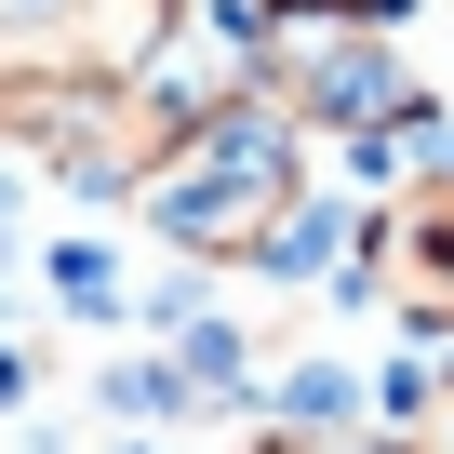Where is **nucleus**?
<instances>
[{
    "mask_svg": "<svg viewBox=\"0 0 454 454\" xmlns=\"http://www.w3.org/2000/svg\"><path fill=\"white\" fill-rule=\"evenodd\" d=\"M321 134L294 121V107H268L254 81H227V94H200L174 134H160V160L134 174V227L160 254H187V268H254L281 227H294V200L321 187Z\"/></svg>",
    "mask_w": 454,
    "mask_h": 454,
    "instance_id": "f257e3e1",
    "label": "nucleus"
},
{
    "mask_svg": "<svg viewBox=\"0 0 454 454\" xmlns=\"http://www.w3.org/2000/svg\"><path fill=\"white\" fill-rule=\"evenodd\" d=\"M348 294L387 308L401 334L454 348V160L387 174V200L361 214V268H348Z\"/></svg>",
    "mask_w": 454,
    "mask_h": 454,
    "instance_id": "f03ea898",
    "label": "nucleus"
},
{
    "mask_svg": "<svg viewBox=\"0 0 454 454\" xmlns=\"http://www.w3.org/2000/svg\"><path fill=\"white\" fill-rule=\"evenodd\" d=\"M187 27V0H0V54L27 67H107V81H147Z\"/></svg>",
    "mask_w": 454,
    "mask_h": 454,
    "instance_id": "7ed1b4c3",
    "label": "nucleus"
},
{
    "mask_svg": "<svg viewBox=\"0 0 454 454\" xmlns=\"http://www.w3.org/2000/svg\"><path fill=\"white\" fill-rule=\"evenodd\" d=\"M268 401H281V427H348V414H361V374H348V361H294Z\"/></svg>",
    "mask_w": 454,
    "mask_h": 454,
    "instance_id": "20e7f679",
    "label": "nucleus"
},
{
    "mask_svg": "<svg viewBox=\"0 0 454 454\" xmlns=\"http://www.w3.org/2000/svg\"><path fill=\"white\" fill-rule=\"evenodd\" d=\"M241 454H414V441H401V427H361V414H348V427H254Z\"/></svg>",
    "mask_w": 454,
    "mask_h": 454,
    "instance_id": "39448f33",
    "label": "nucleus"
},
{
    "mask_svg": "<svg viewBox=\"0 0 454 454\" xmlns=\"http://www.w3.org/2000/svg\"><path fill=\"white\" fill-rule=\"evenodd\" d=\"M54 294H67L81 321H107V308H121V268H107L94 241H54Z\"/></svg>",
    "mask_w": 454,
    "mask_h": 454,
    "instance_id": "423d86ee",
    "label": "nucleus"
},
{
    "mask_svg": "<svg viewBox=\"0 0 454 454\" xmlns=\"http://www.w3.org/2000/svg\"><path fill=\"white\" fill-rule=\"evenodd\" d=\"M241 14H294V27H401L414 0H241Z\"/></svg>",
    "mask_w": 454,
    "mask_h": 454,
    "instance_id": "0eeeda50",
    "label": "nucleus"
},
{
    "mask_svg": "<svg viewBox=\"0 0 454 454\" xmlns=\"http://www.w3.org/2000/svg\"><path fill=\"white\" fill-rule=\"evenodd\" d=\"M401 441H414V454H454V348H427V401H414Z\"/></svg>",
    "mask_w": 454,
    "mask_h": 454,
    "instance_id": "6e6552de",
    "label": "nucleus"
},
{
    "mask_svg": "<svg viewBox=\"0 0 454 454\" xmlns=\"http://www.w3.org/2000/svg\"><path fill=\"white\" fill-rule=\"evenodd\" d=\"M27 374H41V361H27V334H0V414L27 401Z\"/></svg>",
    "mask_w": 454,
    "mask_h": 454,
    "instance_id": "1a4fd4ad",
    "label": "nucleus"
},
{
    "mask_svg": "<svg viewBox=\"0 0 454 454\" xmlns=\"http://www.w3.org/2000/svg\"><path fill=\"white\" fill-rule=\"evenodd\" d=\"M134 454H147V441H134Z\"/></svg>",
    "mask_w": 454,
    "mask_h": 454,
    "instance_id": "9d476101",
    "label": "nucleus"
}]
</instances>
